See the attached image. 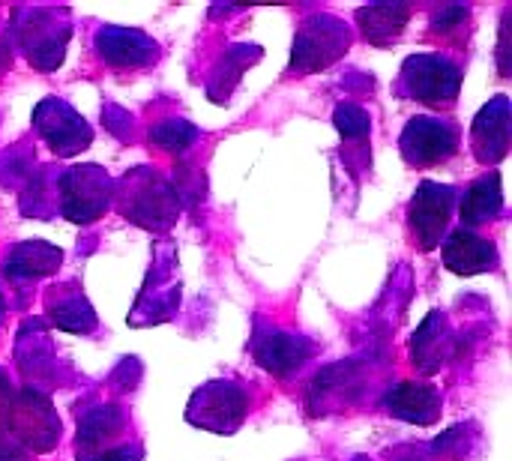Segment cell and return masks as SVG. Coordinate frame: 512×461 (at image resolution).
<instances>
[{"mask_svg":"<svg viewBox=\"0 0 512 461\" xmlns=\"http://www.w3.org/2000/svg\"><path fill=\"white\" fill-rule=\"evenodd\" d=\"M33 123L57 156H75L78 150L90 147V138H93L90 126L66 102H57V99L39 102Z\"/></svg>","mask_w":512,"mask_h":461,"instance_id":"obj_8","label":"cell"},{"mask_svg":"<svg viewBox=\"0 0 512 461\" xmlns=\"http://www.w3.org/2000/svg\"><path fill=\"white\" fill-rule=\"evenodd\" d=\"M444 264L447 270L459 273V276H474V273H486L498 267V249L492 240L459 228L447 243H444Z\"/></svg>","mask_w":512,"mask_h":461,"instance_id":"obj_12","label":"cell"},{"mask_svg":"<svg viewBox=\"0 0 512 461\" xmlns=\"http://www.w3.org/2000/svg\"><path fill=\"white\" fill-rule=\"evenodd\" d=\"M504 210V192H501V174H489L480 177L462 198V222L468 225V231L474 225H483L489 219H495Z\"/></svg>","mask_w":512,"mask_h":461,"instance_id":"obj_19","label":"cell"},{"mask_svg":"<svg viewBox=\"0 0 512 461\" xmlns=\"http://www.w3.org/2000/svg\"><path fill=\"white\" fill-rule=\"evenodd\" d=\"M51 321L69 333H90L96 327V315L81 294H60L57 303H51Z\"/></svg>","mask_w":512,"mask_h":461,"instance_id":"obj_21","label":"cell"},{"mask_svg":"<svg viewBox=\"0 0 512 461\" xmlns=\"http://www.w3.org/2000/svg\"><path fill=\"white\" fill-rule=\"evenodd\" d=\"M177 216V198L171 186H165L159 177H141V186L132 192V204H126V219L144 225V228H162L174 222Z\"/></svg>","mask_w":512,"mask_h":461,"instance_id":"obj_11","label":"cell"},{"mask_svg":"<svg viewBox=\"0 0 512 461\" xmlns=\"http://www.w3.org/2000/svg\"><path fill=\"white\" fill-rule=\"evenodd\" d=\"M6 432L30 450L45 453L60 441V420L54 417L51 402L45 396H39L36 390H24L12 399Z\"/></svg>","mask_w":512,"mask_h":461,"instance_id":"obj_2","label":"cell"},{"mask_svg":"<svg viewBox=\"0 0 512 461\" xmlns=\"http://www.w3.org/2000/svg\"><path fill=\"white\" fill-rule=\"evenodd\" d=\"M249 411V399L240 387L213 381L210 387L198 390L189 405V423L204 426L219 435H231Z\"/></svg>","mask_w":512,"mask_h":461,"instance_id":"obj_4","label":"cell"},{"mask_svg":"<svg viewBox=\"0 0 512 461\" xmlns=\"http://www.w3.org/2000/svg\"><path fill=\"white\" fill-rule=\"evenodd\" d=\"M195 126H189V123H183V120H168V123H162V126H156L153 129V141H156V147H162V150H186L192 141H195Z\"/></svg>","mask_w":512,"mask_h":461,"instance_id":"obj_22","label":"cell"},{"mask_svg":"<svg viewBox=\"0 0 512 461\" xmlns=\"http://www.w3.org/2000/svg\"><path fill=\"white\" fill-rule=\"evenodd\" d=\"M123 426H126V417L114 405H102V408L90 411L78 423V459L111 450V444L123 432Z\"/></svg>","mask_w":512,"mask_h":461,"instance_id":"obj_15","label":"cell"},{"mask_svg":"<svg viewBox=\"0 0 512 461\" xmlns=\"http://www.w3.org/2000/svg\"><path fill=\"white\" fill-rule=\"evenodd\" d=\"M78 461H141V447H129V444H120V447H111L105 453H96V456H84Z\"/></svg>","mask_w":512,"mask_h":461,"instance_id":"obj_24","label":"cell"},{"mask_svg":"<svg viewBox=\"0 0 512 461\" xmlns=\"http://www.w3.org/2000/svg\"><path fill=\"white\" fill-rule=\"evenodd\" d=\"M96 48L108 63H117V66H138L156 57V42L126 27H102L96 33Z\"/></svg>","mask_w":512,"mask_h":461,"instance_id":"obj_13","label":"cell"},{"mask_svg":"<svg viewBox=\"0 0 512 461\" xmlns=\"http://www.w3.org/2000/svg\"><path fill=\"white\" fill-rule=\"evenodd\" d=\"M450 357V333H447V321L444 315H429L423 321V327L417 330V336L411 339V360L414 366H420L426 375L438 372Z\"/></svg>","mask_w":512,"mask_h":461,"instance_id":"obj_18","label":"cell"},{"mask_svg":"<svg viewBox=\"0 0 512 461\" xmlns=\"http://www.w3.org/2000/svg\"><path fill=\"white\" fill-rule=\"evenodd\" d=\"M462 87V69L441 54H414L402 66V90L426 105H453Z\"/></svg>","mask_w":512,"mask_h":461,"instance_id":"obj_1","label":"cell"},{"mask_svg":"<svg viewBox=\"0 0 512 461\" xmlns=\"http://www.w3.org/2000/svg\"><path fill=\"white\" fill-rule=\"evenodd\" d=\"M384 408L414 426H432L441 417V393L432 384L402 381L384 396Z\"/></svg>","mask_w":512,"mask_h":461,"instance_id":"obj_10","label":"cell"},{"mask_svg":"<svg viewBox=\"0 0 512 461\" xmlns=\"http://www.w3.org/2000/svg\"><path fill=\"white\" fill-rule=\"evenodd\" d=\"M309 351H312V345L294 333H270L255 342L258 363L273 375H288V372L300 369L306 363Z\"/></svg>","mask_w":512,"mask_h":461,"instance_id":"obj_14","label":"cell"},{"mask_svg":"<svg viewBox=\"0 0 512 461\" xmlns=\"http://www.w3.org/2000/svg\"><path fill=\"white\" fill-rule=\"evenodd\" d=\"M411 9L408 6H369L357 9V21L363 27V36L375 45H390L408 24Z\"/></svg>","mask_w":512,"mask_h":461,"instance_id":"obj_20","label":"cell"},{"mask_svg":"<svg viewBox=\"0 0 512 461\" xmlns=\"http://www.w3.org/2000/svg\"><path fill=\"white\" fill-rule=\"evenodd\" d=\"M474 153L483 165H498L510 150V99H492L474 120L471 129Z\"/></svg>","mask_w":512,"mask_h":461,"instance_id":"obj_9","label":"cell"},{"mask_svg":"<svg viewBox=\"0 0 512 461\" xmlns=\"http://www.w3.org/2000/svg\"><path fill=\"white\" fill-rule=\"evenodd\" d=\"M66 39H69V24L57 30V24H39V15L33 12V21L24 27V48H27V60L45 72L57 69L66 51Z\"/></svg>","mask_w":512,"mask_h":461,"instance_id":"obj_16","label":"cell"},{"mask_svg":"<svg viewBox=\"0 0 512 461\" xmlns=\"http://www.w3.org/2000/svg\"><path fill=\"white\" fill-rule=\"evenodd\" d=\"M63 252L42 243V240H30V243H18L12 246V252L3 261V273L12 279H39L48 276L60 267Z\"/></svg>","mask_w":512,"mask_h":461,"instance_id":"obj_17","label":"cell"},{"mask_svg":"<svg viewBox=\"0 0 512 461\" xmlns=\"http://www.w3.org/2000/svg\"><path fill=\"white\" fill-rule=\"evenodd\" d=\"M459 150V129L435 120V117H414L402 132V156L411 165H438L447 162Z\"/></svg>","mask_w":512,"mask_h":461,"instance_id":"obj_7","label":"cell"},{"mask_svg":"<svg viewBox=\"0 0 512 461\" xmlns=\"http://www.w3.org/2000/svg\"><path fill=\"white\" fill-rule=\"evenodd\" d=\"M351 33L342 21L321 15L318 21H309L297 39H294V60H291V72H315L330 66L333 60H339L348 51Z\"/></svg>","mask_w":512,"mask_h":461,"instance_id":"obj_3","label":"cell"},{"mask_svg":"<svg viewBox=\"0 0 512 461\" xmlns=\"http://www.w3.org/2000/svg\"><path fill=\"white\" fill-rule=\"evenodd\" d=\"M60 198H63V213L72 222H90L96 219L108 201H111V183L108 174L99 165H78L60 177Z\"/></svg>","mask_w":512,"mask_h":461,"instance_id":"obj_5","label":"cell"},{"mask_svg":"<svg viewBox=\"0 0 512 461\" xmlns=\"http://www.w3.org/2000/svg\"><path fill=\"white\" fill-rule=\"evenodd\" d=\"M453 201H456V189L453 186H441V183H423L408 207V225L411 234L417 237L420 249H435L447 231L450 213H453Z\"/></svg>","mask_w":512,"mask_h":461,"instance_id":"obj_6","label":"cell"},{"mask_svg":"<svg viewBox=\"0 0 512 461\" xmlns=\"http://www.w3.org/2000/svg\"><path fill=\"white\" fill-rule=\"evenodd\" d=\"M336 126H339V132L345 135V138H363L366 132H369V114L363 111V108H357V105H342L339 111H336Z\"/></svg>","mask_w":512,"mask_h":461,"instance_id":"obj_23","label":"cell"}]
</instances>
